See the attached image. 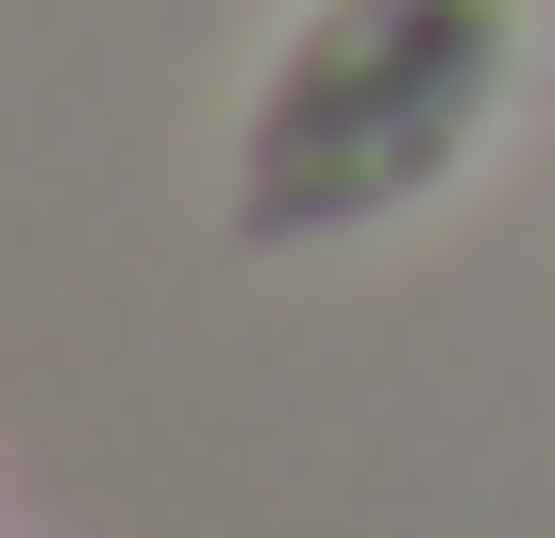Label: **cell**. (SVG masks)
<instances>
[{"label": "cell", "instance_id": "1", "mask_svg": "<svg viewBox=\"0 0 555 538\" xmlns=\"http://www.w3.org/2000/svg\"><path fill=\"white\" fill-rule=\"evenodd\" d=\"M539 85V0H304L236 101V235L353 253L404 235L505 152Z\"/></svg>", "mask_w": 555, "mask_h": 538}]
</instances>
